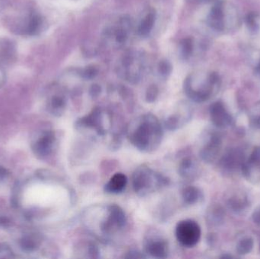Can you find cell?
<instances>
[{
    "label": "cell",
    "mask_w": 260,
    "mask_h": 259,
    "mask_svg": "<svg viewBox=\"0 0 260 259\" xmlns=\"http://www.w3.org/2000/svg\"><path fill=\"white\" fill-rule=\"evenodd\" d=\"M66 106V99L62 94L52 95L48 101V109L53 115L59 117L64 113Z\"/></svg>",
    "instance_id": "obj_20"
},
{
    "label": "cell",
    "mask_w": 260,
    "mask_h": 259,
    "mask_svg": "<svg viewBox=\"0 0 260 259\" xmlns=\"http://www.w3.org/2000/svg\"><path fill=\"white\" fill-rule=\"evenodd\" d=\"M8 176V172L6 169L4 168L2 166H0V182L5 180Z\"/></svg>",
    "instance_id": "obj_37"
},
{
    "label": "cell",
    "mask_w": 260,
    "mask_h": 259,
    "mask_svg": "<svg viewBox=\"0 0 260 259\" xmlns=\"http://www.w3.org/2000/svg\"><path fill=\"white\" fill-rule=\"evenodd\" d=\"M182 198L186 205H195L202 199V193L195 186H187L182 192Z\"/></svg>",
    "instance_id": "obj_22"
},
{
    "label": "cell",
    "mask_w": 260,
    "mask_h": 259,
    "mask_svg": "<svg viewBox=\"0 0 260 259\" xmlns=\"http://www.w3.org/2000/svg\"><path fill=\"white\" fill-rule=\"evenodd\" d=\"M126 259H144L146 258L142 253L138 250H130L127 253V256H124Z\"/></svg>",
    "instance_id": "obj_31"
},
{
    "label": "cell",
    "mask_w": 260,
    "mask_h": 259,
    "mask_svg": "<svg viewBox=\"0 0 260 259\" xmlns=\"http://www.w3.org/2000/svg\"><path fill=\"white\" fill-rule=\"evenodd\" d=\"M244 177L252 183L260 182V146L255 147L241 169Z\"/></svg>",
    "instance_id": "obj_7"
},
{
    "label": "cell",
    "mask_w": 260,
    "mask_h": 259,
    "mask_svg": "<svg viewBox=\"0 0 260 259\" xmlns=\"http://www.w3.org/2000/svg\"><path fill=\"white\" fill-rule=\"evenodd\" d=\"M44 20L38 13L31 12L24 18L20 25L14 28L17 34L22 35L36 36L43 30Z\"/></svg>",
    "instance_id": "obj_8"
},
{
    "label": "cell",
    "mask_w": 260,
    "mask_h": 259,
    "mask_svg": "<svg viewBox=\"0 0 260 259\" xmlns=\"http://www.w3.org/2000/svg\"><path fill=\"white\" fill-rule=\"evenodd\" d=\"M224 18L225 15H224L222 2H218L211 9L208 18V23L209 26L215 30H223L225 27Z\"/></svg>",
    "instance_id": "obj_16"
},
{
    "label": "cell",
    "mask_w": 260,
    "mask_h": 259,
    "mask_svg": "<svg viewBox=\"0 0 260 259\" xmlns=\"http://www.w3.org/2000/svg\"><path fill=\"white\" fill-rule=\"evenodd\" d=\"M13 253L9 247L0 246V258H12Z\"/></svg>",
    "instance_id": "obj_32"
},
{
    "label": "cell",
    "mask_w": 260,
    "mask_h": 259,
    "mask_svg": "<svg viewBox=\"0 0 260 259\" xmlns=\"http://www.w3.org/2000/svg\"><path fill=\"white\" fill-rule=\"evenodd\" d=\"M16 44L10 39L0 38V58L6 63L14 62L16 59Z\"/></svg>",
    "instance_id": "obj_15"
},
{
    "label": "cell",
    "mask_w": 260,
    "mask_h": 259,
    "mask_svg": "<svg viewBox=\"0 0 260 259\" xmlns=\"http://www.w3.org/2000/svg\"><path fill=\"white\" fill-rule=\"evenodd\" d=\"M220 85L219 75L215 72L208 75L206 82L198 87H193L185 81L184 91L192 101L197 103L206 102L216 94Z\"/></svg>",
    "instance_id": "obj_4"
},
{
    "label": "cell",
    "mask_w": 260,
    "mask_h": 259,
    "mask_svg": "<svg viewBox=\"0 0 260 259\" xmlns=\"http://www.w3.org/2000/svg\"><path fill=\"white\" fill-rule=\"evenodd\" d=\"M193 51V39L187 37L180 42V55L183 59H187Z\"/></svg>",
    "instance_id": "obj_25"
},
{
    "label": "cell",
    "mask_w": 260,
    "mask_h": 259,
    "mask_svg": "<svg viewBox=\"0 0 260 259\" xmlns=\"http://www.w3.org/2000/svg\"><path fill=\"white\" fill-rule=\"evenodd\" d=\"M170 179L146 165L139 166L132 175V186L137 195L145 197L168 186Z\"/></svg>",
    "instance_id": "obj_2"
},
{
    "label": "cell",
    "mask_w": 260,
    "mask_h": 259,
    "mask_svg": "<svg viewBox=\"0 0 260 259\" xmlns=\"http://www.w3.org/2000/svg\"><path fill=\"white\" fill-rule=\"evenodd\" d=\"M76 127L79 130L92 129L95 130L99 135H104L105 134V129L101 109L98 108H95L89 115L79 119L76 122Z\"/></svg>",
    "instance_id": "obj_10"
},
{
    "label": "cell",
    "mask_w": 260,
    "mask_h": 259,
    "mask_svg": "<svg viewBox=\"0 0 260 259\" xmlns=\"http://www.w3.org/2000/svg\"><path fill=\"white\" fill-rule=\"evenodd\" d=\"M156 14L154 11L148 13L138 27V32L141 37H147L151 33L155 23Z\"/></svg>",
    "instance_id": "obj_23"
},
{
    "label": "cell",
    "mask_w": 260,
    "mask_h": 259,
    "mask_svg": "<svg viewBox=\"0 0 260 259\" xmlns=\"http://www.w3.org/2000/svg\"><path fill=\"white\" fill-rule=\"evenodd\" d=\"M202 2H211V1H213V0H201Z\"/></svg>",
    "instance_id": "obj_40"
},
{
    "label": "cell",
    "mask_w": 260,
    "mask_h": 259,
    "mask_svg": "<svg viewBox=\"0 0 260 259\" xmlns=\"http://www.w3.org/2000/svg\"><path fill=\"white\" fill-rule=\"evenodd\" d=\"M127 177L122 173H117L110 179L105 186V192L108 194H119L125 189Z\"/></svg>",
    "instance_id": "obj_18"
},
{
    "label": "cell",
    "mask_w": 260,
    "mask_h": 259,
    "mask_svg": "<svg viewBox=\"0 0 260 259\" xmlns=\"http://www.w3.org/2000/svg\"><path fill=\"white\" fill-rule=\"evenodd\" d=\"M176 237L182 246L195 247L201 238V228L198 223L193 220H183L176 227Z\"/></svg>",
    "instance_id": "obj_5"
},
{
    "label": "cell",
    "mask_w": 260,
    "mask_h": 259,
    "mask_svg": "<svg viewBox=\"0 0 260 259\" xmlns=\"http://www.w3.org/2000/svg\"><path fill=\"white\" fill-rule=\"evenodd\" d=\"M178 173L185 180H194L199 173V166L194 159L185 157L179 163Z\"/></svg>",
    "instance_id": "obj_14"
},
{
    "label": "cell",
    "mask_w": 260,
    "mask_h": 259,
    "mask_svg": "<svg viewBox=\"0 0 260 259\" xmlns=\"http://www.w3.org/2000/svg\"><path fill=\"white\" fill-rule=\"evenodd\" d=\"M211 120L214 126L219 129H225L234 124V118L221 101H216L209 108Z\"/></svg>",
    "instance_id": "obj_9"
},
{
    "label": "cell",
    "mask_w": 260,
    "mask_h": 259,
    "mask_svg": "<svg viewBox=\"0 0 260 259\" xmlns=\"http://www.w3.org/2000/svg\"><path fill=\"white\" fill-rule=\"evenodd\" d=\"M254 242L251 237H245L238 240L236 245V252L239 255H247L252 251Z\"/></svg>",
    "instance_id": "obj_24"
},
{
    "label": "cell",
    "mask_w": 260,
    "mask_h": 259,
    "mask_svg": "<svg viewBox=\"0 0 260 259\" xmlns=\"http://www.w3.org/2000/svg\"><path fill=\"white\" fill-rule=\"evenodd\" d=\"M158 72L161 76L166 78L170 75L172 72V66L170 62L167 60H162L160 62L158 66Z\"/></svg>",
    "instance_id": "obj_28"
},
{
    "label": "cell",
    "mask_w": 260,
    "mask_h": 259,
    "mask_svg": "<svg viewBox=\"0 0 260 259\" xmlns=\"http://www.w3.org/2000/svg\"><path fill=\"white\" fill-rule=\"evenodd\" d=\"M222 147V136L219 133H209L204 145L201 149L200 157L206 163H213L220 154Z\"/></svg>",
    "instance_id": "obj_6"
},
{
    "label": "cell",
    "mask_w": 260,
    "mask_h": 259,
    "mask_svg": "<svg viewBox=\"0 0 260 259\" xmlns=\"http://www.w3.org/2000/svg\"><path fill=\"white\" fill-rule=\"evenodd\" d=\"M252 220L254 224L260 226V205L257 207L252 214Z\"/></svg>",
    "instance_id": "obj_34"
},
{
    "label": "cell",
    "mask_w": 260,
    "mask_h": 259,
    "mask_svg": "<svg viewBox=\"0 0 260 259\" xmlns=\"http://www.w3.org/2000/svg\"><path fill=\"white\" fill-rule=\"evenodd\" d=\"M55 141L56 137L53 131H48L43 133L33 145V150L36 155L41 158L48 157L53 151Z\"/></svg>",
    "instance_id": "obj_12"
},
{
    "label": "cell",
    "mask_w": 260,
    "mask_h": 259,
    "mask_svg": "<svg viewBox=\"0 0 260 259\" xmlns=\"http://www.w3.org/2000/svg\"><path fill=\"white\" fill-rule=\"evenodd\" d=\"M101 88L98 85H93L90 88V95L93 98H96L101 94Z\"/></svg>",
    "instance_id": "obj_35"
},
{
    "label": "cell",
    "mask_w": 260,
    "mask_h": 259,
    "mask_svg": "<svg viewBox=\"0 0 260 259\" xmlns=\"http://www.w3.org/2000/svg\"><path fill=\"white\" fill-rule=\"evenodd\" d=\"M5 80H6V75L5 71L2 69V66H0V88L5 84Z\"/></svg>",
    "instance_id": "obj_36"
},
{
    "label": "cell",
    "mask_w": 260,
    "mask_h": 259,
    "mask_svg": "<svg viewBox=\"0 0 260 259\" xmlns=\"http://www.w3.org/2000/svg\"><path fill=\"white\" fill-rule=\"evenodd\" d=\"M104 215V218H100L98 228L105 237L114 235L121 231L127 223V217L124 210L115 204L107 206Z\"/></svg>",
    "instance_id": "obj_3"
},
{
    "label": "cell",
    "mask_w": 260,
    "mask_h": 259,
    "mask_svg": "<svg viewBox=\"0 0 260 259\" xmlns=\"http://www.w3.org/2000/svg\"><path fill=\"white\" fill-rule=\"evenodd\" d=\"M159 90L156 85H151L148 88L145 95L147 102L152 103L156 101L158 97Z\"/></svg>",
    "instance_id": "obj_30"
},
{
    "label": "cell",
    "mask_w": 260,
    "mask_h": 259,
    "mask_svg": "<svg viewBox=\"0 0 260 259\" xmlns=\"http://www.w3.org/2000/svg\"><path fill=\"white\" fill-rule=\"evenodd\" d=\"M247 23H248V25L249 26L250 28L255 29L256 26H257L256 14H254V13L248 14V17H247Z\"/></svg>",
    "instance_id": "obj_33"
},
{
    "label": "cell",
    "mask_w": 260,
    "mask_h": 259,
    "mask_svg": "<svg viewBox=\"0 0 260 259\" xmlns=\"http://www.w3.org/2000/svg\"><path fill=\"white\" fill-rule=\"evenodd\" d=\"M0 224L6 226L7 224H9V221H8V218H0Z\"/></svg>",
    "instance_id": "obj_38"
},
{
    "label": "cell",
    "mask_w": 260,
    "mask_h": 259,
    "mask_svg": "<svg viewBox=\"0 0 260 259\" xmlns=\"http://www.w3.org/2000/svg\"><path fill=\"white\" fill-rule=\"evenodd\" d=\"M227 205L231 211L238 214L248 209L250 206V201L244 194L237 193L230 197Z\"/></svg>",
    "instance_id": "obj_19"
},
{
    "label": "cell",
    "mask_w": 260,
    "mask_h": 259,
    "mask_svg": "<svg viewBox=\"0 0 260 259\" xmlns=\"http://www.w3.org/2000/svg\"><path fill=\"white\" fill-rule=\"evenodd\" d=\"M250 121L253 127L260 129V104L253 110L250 116Z\"/></svg>",
    "instance_id": "obj_29"
},
{
    "label": "cell",
    "mask_w": 260,
    "mask_h": 259,
    "mask_svg": "<svg viewBox=\"0 0 260 259\" xmlns=\"http://www.w3.org/2000/svg\"><path fill=\"white\" fill-rule=\"evenodd\" d=\"M245 161L244 153L238 149H231L222 156L220 160L221 168L227 171H235L241 169Z\"/></svg>",
    "instance_id": "obj_13"
},
{
    "label": "cell",
    "mask_w": 260,
    "mask_h": 259,
    "mask_svg": "<svg viewBox=\"0 0 260 259\" xmlns=\"http://www.w3.org/2000/svg\"><path fill=\"white\" fill-rule=\"evenodd\" d=\"M127 137L132 145L140 151L151 153L157 150L163 139V128L156 116L145 114L130 122Z\"/></svg>",
    "instance_id": "obj_1"
},
{
    "label": "cell",
    "mask_w": 260,
    "mask_h": 259,
    "mask_svg": "<svg viewBox=\"0 0 260 259\" xmlns=\"http://www.w3.org/2000/svg\"><path fill=\"white\" fill-rule=\"evenodd\" d=\"M39 241L35 237H24L21 240V247L24 251L32 252L38 247Z\"/></svg>",
    "instance_id": "obj_26"
},
{
    "label": "cell",
    "mask_w": 260,
    "mask_h": 259,
    "mask_svg": "<svg viewBox=\"0 0 260 259\" xmlns=\"http://www.w3.org/2000/svg\"><path fill=\"white\" fill-rule=\"evenodd\" d=\"M144 250L151 257L165 259L169 253L168 243L160 236H151L144 241Z\"/></svg>",
    "instance_id": "obj_11"
},
{
    "label": "cell",
    "mask_w": 260,
    "mask_h": 259,
    "mask_svg": "<svg viewBox=\"0 0 260 259\" xmlns=\"http://www.w3.org/2000/svg\"><path fill=\"white\" fill-rule=\"evenodd\" d=\"M132 27V23L130 18H124L120 20L118 26L113 30L112 36L116 43L119 45L124 44L128 39L129 33Z\"/></svg>",
    "instance_id": "obj_17"
},
{
    "label": "cell",
    "mask_w": 260,
    "mask_h": 259,
    "mask_svg": "<svg viewBox=\"0 0 260 259\" xmlns=\"http://www.w3.org/2000/svg\"><path fill=\"white\" fill-rule=\"evenodd\" d=\"M257 72H258V73L260 74V63H259L258 66H257Z\"/></svg>",
    "instance_id": "obj_39"
},
{
    "label": "cell",
    "mask_w": 260,
    "mask_h": 259,
    "mask_svg": "<svg viewBox=\"0 0 260 259\" xmlns=\"http://www.w3.org/2000/svg\"><path fill=\"white\" fill-rule=\"evenodd\" d=\"M98 74V70L96 67L93 66H89L84 68L80 72V76L82 79L86 80H92L95 79Z\"/></svg>",
    "instance_id": "obj_27"
},
{
    "label": "cell",
    "mask_w": 260,
    "mask_h": 259,
    "mask_svg": "<svg viewBox=\"0 0 260 259\" xmlns=\"http://www.w3.org/2000/svg\"><path fill=\"white\" fill-rule=\"evenodd\" d=\"M225 212L220 205H213L208 210L206 221L210 226H219L223 223Z\"/></svg>",
    "instance_id": "obj_21"
}]
</instances>
